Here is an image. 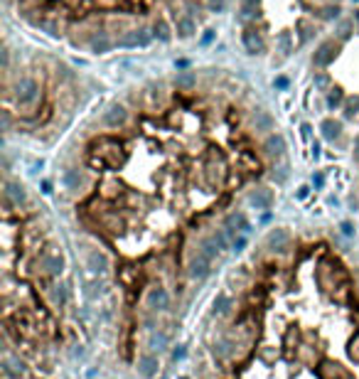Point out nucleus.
<instances>
[{"label": "nucleus", "mask_w": 359, "mask_h": 379, "mask_svg": "<svg viewBox=\"0 0 359 379\" xmlns=\"http://www.w3.org/2000/svg\"><path fill=\"white\" fill-rule=\"evenodd\" d=\"M126 158H128L126 145L121 140H116V138L103 136V138L94 140L91 148H89V165L96 168V170H103V168L118 170V168H123Z\"/></svg>", "instance_id": "nucleus-1"}, {"label": "nucleus", "mask_w": 359, "mask_h": 379, "mask_svg": "<svg viewBox=\"0 0 359 379\" xmlns=\"http://www.w3.org/2000/svg\"><path fill=\"white\" fill-rule=\"evenodd\" d=\"M13 91H15V101H17V106L25 108V111L37 108L39 99H42V89H39V84H37L32 77H20V79L15 82Z\"/></svg>", "instance_id": "nucleus-2"}, {"label": "nucleus", "mask_w": 359, "mask_h": 379, "mask_svg": "<svg viewBox=\"0 0 359 379\" xmlns=\"http://www.w3.org/2000/svg\"><path fill=\"white\" fill-rule=\"evenodd\" d=\"M226 163H224V158H222V153L219 150H209L207 153V165H205V177H207V182L212 185V187H219L224 180H226Z\"/></svg>", "instance_id": "nucleus-3"}, {"label": "nucleus", "mask_w": 359, "mask_h": 379, "mask_svg": "<svg viewBox=\"0 0 359 379\" xmlns=\"http://www.w3.org/2000/svg\"><path fill=\"white\" fill-rule=\"evenodd\" d=\"M37 266L47 276H59L64 271V256L57 249H45L42 254H39V258H37Z\"/></svg>", "instance_id": "nucleus-4"}, {"label": "nucleus", "mask_w": 359, "mask_h": 379, "mask_svg": "<svg viewBox=\"0 0 359 379\" xmlns=\"http://www.w3.org/2000/svg\"><path fill=\"white\" fill-rule=\"evenodd\" d=\"M150 40H153V34H150L148 27H133V30H126L121 37H118L116 45L131 50V47H148Z\"/></svg>", "instance_id": "nucleus-5"}, {"label": "nucleus", "mask_w": 359, "mask_h": 379, "mask_svg": "<svg viewBox=\"0 0 359 379\" xmlns=\"http://www.w3.org/2000/svg\"><path fill=\"white\" fill-rule=\"evenodd\" d=\"M209 271H212V258L205 256L202 251H197V254L189 258V263H187V274H189V278H194V281L207 278Z\"/></svg>", "instance_id": "nucleus-6"}, {"label": "nucleus", "mask_w": 359, "mask_h": 379, "mask_svg": "<svg viewBox=\"0 0 359 379\" xmlns=\"http://www.w3.org/2000/svg\"><path fill=\"white\" fill-rule=\"evenodd\" d=\"M145 303H148V308H150L153 313L168 310V308H170V293H168V288L153 286V288L148 291V295H145Z\"/></svg>", "instance_id": "nucleus-7"}, {"label": "nucleus", "mask_w": 359, "mask_h": 379, "mask_svg": "<svg viewBox=\"0 0 359 379\" xmlns=\"http://www.w3.org/2000/svg\"><path fill=\"white\" fill-rule=\"evenodd\" d=\"M126 121H128V111L123 103H111L103 111V126L106 128H121Z\"/></svg>", "instance_id": "nucleus-8"}, {"label": "nucleus", "mask_w": 359, "mask_h": 379, "mask_svg": "<svg viewBox=\"0 0 359 379\" xmlns=\"http://www.w3.org/2000/svg\"><path fill=\"white\" fill-rule=\"evenodd\" d=\"M337 52H340V45H337V42H332V40H327V42H323L320 47L315 50L312 62H315L317 67H330V64L335 62Z\"/></svg>", "instance_id": "nucleus-9"}, {"label": "nucleus", "mask_w": 359, "mask_h": 379, "mask_svg": "<svg viewBox=\"0 0 359 379\" xmlns=\"http://www.w3.org/2000/svg\"><path fill=\"white\" fill-rule=\"evenodd\" d=\"M86 266H89V271H91V274L103 276V274L111 269V258H108L101 249H91V251L86 254Z\"/></svg>", "instance_id": "nucleus-10"}, {"label": "nucleus", "mask_w": 359, "mask_h": 379, "mask_svg": "<svg viewBox=\"0 0 359 379\" xmlns=\"http://www.w3.org/2000/svg\"><path fill=\"white\" fill-rule=\"evenodd\" d=\"M3 197H5V205L8 207H20L27 202V192H25V187L20 182H13L8 180L5 182V190H3Z\"/></svg>", "instance_id": "nucleus-11"}, {"label": "nucleus", "mask_w": 359, "mask_h": 379, "mask_svg": "<svg viewBox=\"0 0 359 379\" xmlns=\"http://www.w3.org/2000/svg\"><path fill=\"white\" fill-rule=\"evenodd\" d=\"M0 369H3V377H5V379H22L25 372H27L25 362H22L20 357H15V355H5V357H3V364H0Z\"/></svg>", "instance_id": "nucleus-12"}, {"label": "nucleus", "mask_w": 359, "mask_h": 379, "mask_svg": "<svg viewBox=\"0 0 359 379\" xmlns=\"http://www.w3.org/2000/svg\"><path fill=\"white\" fill-rule=\"evenodd\" d=\"M288 244H291V232L283 229V226H273L266 237V246L271 251H283V249H288Z\"/></svg>", "instance_id": "nucleus-13"}, {"label": "nucleus", "mask_w": 359, "mask_h": 379, "mask_svg": "<svg viewBox=\"0 0 359 379\" xmlns=\"http://www.w3.org/2000/svg\"><path fill=\"white\" fill-rule=\"evenodd\" d=\"M241 42H244L249 54H261L266 50V42H263V37H261V32L256 27H246L241 32Z\"/></svg>", "instance_id": "nucleus-14"}, {"label": "nucleus", "mask_w": 359, "mask_h": 379, "mask_svg": "<svg viewBox=\"0 0 359 379\" xmlns=\"http://www.w3.org/2000/svg\"><path fill=\"white\" fill-rule=\"evenodd\" d=\"M283 153H286V140H283V136L268 133L266 140H263V155H268V158H283Z\"/></svg>", "instance_id": "nucleus-15"}, {"label": "nucleus", "mask_w": 359, "mask_h": 379, "mask_svg": "<svg viewBox=\"0 0 359 379\" xmlns=\"http://www.w3.org/2000/svg\"><path fill=\"white\" fill-rule=\"evenodd\" d=\"M99 195H101L103 200L113 202V200H118V197L123 195V185L118 182L116 177H103L101 185H99Z\"/></svg>", "instance_id": "nucleus-16"}, {"label": "nucleus", "mask_w": 359, "mask_h": 379, "mask_svg": "<svg viewBox=\"0 0 359 379\" xmlns=\"http://www.w3.org/2000/svg\"><path fill=\"white\" fill-rule=\"evenodd\" d=\"M224 232L231 237V234H236V232H249V222H246V217L241 214V212H231V214H226V219H224Z\"/></svg>", "instance_id": "nucleus-17"}, {"label": "nucleus", "mask_w": 359, "mask_h": 379, "mask_svg": "<svg viewBox=\"0 0 359 379\" xmlns=\"http://www.w3.org/2000/svg\"><path fill=\"white\" fill-rule=\"evenodd\" d=\"M249 205L256 207V209H271L273 207V192L268 187H258L249 195Z\"/></svg>", "instance_id": "nucleus-18"}, {"label": "nucleus", "mask_w": 359, "mask_h": 379, "mask_svg": "<svg viewBox=\"0 0 359 379\" xmlns=\"http://www.w3.org/2000/svg\"><path fill=\"white\" fill-rule=\"evenodd\" d=\"M157 369H160V362H157V357L155 355H140L138 357V374L140 377H145V379H153L155 374H157Z\"/></svg>", "instance_id": "nucleus-19"}, {"label": "nucleus", "mask_w": 359, "mask_h": 379, "mask_svg": "<svg viewBox=\"0 0 359 379\" xmlns=\"http://www.w3.org/2000/svg\"><path fill=\"white\" fill-rule=\"evenodd\" d=\"M89 47H91V52L101 54V52H108V50L113 47V40L108 37L106 30H96V32L89 37Z\"/></svg>", "instance_id": "nucleus-20"}, {"label": "nucleus", "mask_w": 359, "mask_h": 379, "mask_svg": "<svg viewBox=\"0 0 359 379\" xmlns=\"http://www.w3.org/2000/svg\"><path fill=\"white\" fill-rule=\"evenodd\" d=\"M99 224L103 226L106 232H111V234H123V229H126L123 219L118 217L116 212H113V214H106V217H101V219H99Z\"/></svg>", "instance_id": "nucleus-21"}, {"label": "nucleus", "mask_w": 359, "mask_h": 379, "mask_svg": "<svg viewBox=\"0 0 359 379\" xmlns=\"http://www.w3.org/2000/svg\"><path fill=\"white\" fill-rule=\"evenodd\" d=\"M67 300H69V293H67V286H64V283L50 286V303H52L54 308H64Z\"/></svg>", "instance_id": "nucleus-22"}, {"label": "nucleus", "mask_w": 359, "mask_h": 379, "mask_svg": "<svg viewBox=\"0 0 359 379\" xmlns=\"http://www.w3.org/2000/svg\"><path fill=\"white\" fill-rule=\"evenodd\" d=\"M254 128H256L258 133H268V131H273V119L268 116L266 111L256 108V111H254Z\"/></svg>", "instance_id": "nucleus-23"}, {"label": "nucleus", "mask_w": 359, "mask_h": 379, "mask_svg": "<svg viewBox=\"0 0 359 379\" xmlns=\"http://www.w3.org/2000/svg\"><path fill=\"white\" fill-rule=\"evenodd\" d=\"M175 30H177V34L182 37V40H187V37H192V34L197 32V25H194V20H192L189 15H182V17H177Z\"/></svg>", "instance_id": "nucleus-24"}, {"label": "nucleus", "mask_w": 359, "mask_h": 379, "mask_svg": "<svg viewBox=\"0 0 359 379\" xmlns=\"http://www.w3.org/2000/svg\"><path fill=\"white\" fill-rule=\"evenodd\" d=\"M231 308H234V300H231L226 293H219V295L214 298V303H212V313H214V315H226Z\"/></svg>", "instance_id": "nucleus-25"}, {"label": "nucleus", "mask_w": 359, "mask_h": 379, "mask_svg": "<svg viewBox=\"0 0 359 379\" xmlns=\"http://www.w3.org/2000/svg\"><path fill=\"white\" fill-rule=\"evenodd\" d=\"M320 128H323V136H325L327 140H335V138H340V133H342V123L335 121V119H325V121L320 123Z\"/></svg>", "instance_id": "nucleus-26"}, {"label": "nucleus", "mask_w": 359, "mask_h": 379, "mask_svg": "<svg viewBox=\"0 0 359 379\" xmlns=\"http://www.w3.org/2000/svg\"><path fill=\"white\" fill-rule=\"evenodd\" d=\"M153 34H155V37H160L163 42H168L170 37H172V30H170V25H168L165 17H157V20L153 22Z\"/></svg>", "instance_id": "nucleus-27"}, {"label": "nucleus", "mask_w": 359, "mask_h": 379, "mask_svg": "<svg viewBox=\"0 0 359 379\" xmlns=\"http://www.w3.org/2000/svg\"><path fill=\"white\" fill-rule=\"evenodd\" d=\"M239 168L241 170H246V172H258V160H256V155L251 153V150H244L241 153V160H239Z\"/></svg>", "instance_id": "nucleus-28"}, {"label": "nucleus", "mask_w": 359, "mask_h": 379, "mask_svg": "<svg viewBox=\"0 0 359 379\" xmlns=\"http://www.w3.org/2000/svg\"><path fill=\"white\" fill-rule=\"evenodd\" d=\"M64 187L67 190H79V187H82V172H79L76 168L64 170Z\"/></svg>", "instance_id": "nucleus-29"}, {"label": "nucleus", "mask_w": 359, "mask_h": 379, "mask_svg": "<svg viewBox=\"0 0 359 379\" xmlns=\"http://www.w3.org/2000/svg\"><path fill=\"white\" fill-rule=\"evenodd\" d=\"M199 251H202L205 256H209V258H217V254H219L222 249H219V244L214 241V237H207V239H202V244H199Z\"/></svg>", "instance_id": "nucleus-30"}, {"label": "nucleus", "mask_w": 359, "mask_h": 379, "mask_svg": "<svg viewBox=\"0 0 359 379\" xmlns=\"http://www.w3.org/2000/svg\"><path fill=\"white\" fill-rule=\"evenodd\" d=\"M342 108H344V119H354L359 113V96H347Z\"/></svg>", "instance_id": "nucleus-31"}, {"label": "nucleus", "mask_w": 359, "mask_h": 379, "mask_svg": "<svg viewBox=\"0 0 359 379\" xmlns=\"http://www.w3.org/2000/svg\"><path fill=\"white\" fill-rule=\"evenodd\" d=\"M165 345H168V335L163 332V330H157V332H153L150 335V350H165Z\"/></svg>", "instance_id": "nucleus-32"}, {"label": "nucleus", "mask_w": 359, "mask_h": 379, "mask_svg": "<svg viewBox=\"0 0 359 379\" xmlns=\"http://www.w3.org/2000/svg\"><path fill=\"white\" fill-rule=\"evenodd\" d=\"M194 82H197V79H194V74H192V71H180L177 77H175V84L182 86V89H192Z\"/></svg>", "instance_id": "nucleus-33"}, {"label": "nucleus", "mask_w": 359, "mask_h": 379, "mask_svg": "<svg viewBox=\"0 0 359 379\" xmlns=\"http://www.w3.org/2000/svg\"><path fill=\"white\" fill-rule=\"evenodd\" d=\"M344 103V94H342V89L340 86H335V89H330V96H327V106H342Z\"/></svg>", "instance_id": "nucleus-34"}, {"label": "nucleus", "mask_w": 359, "mask_h": 379, "mask_svg": "<svg viewBox=\"0 0 359 379\" xmlns=\"http://www.w3.org/2000/svg\"><path fill=\"white\" fill-rule=\"evenodd\" d=\"M258 3L261 0H241V17H251L258 10Z\"/></svg>", "instance_id": "nucleus-35"}, {"label": "nucleus", "mask_w": 359, "mask_h": 379, "mask_svg": "<svg viewBox=\"0 0 359 379\" xmlns=\"http://www.w3.org/2000/svg\"><path fill=\"white\" fill-rule=\"evenodd\" d=\"M298 30H300V42H308V37H310V32H312V27L303 20V22H298Z\"/></svg>", "instance_id": "nucleus-36"}, {"label": "nucleus", "mask_w": 359, "mask_h": 379, "mask_svg": "<svg viewBox=\"0 0 359 379\" xmlns=\"http://www.w3.org/2000/svg\"><path fill=\"white\" fill-rule=\"evenodd\" d=\"M278 42H281L283 52H291V32H281L278 34Z\"/></svg>", "instance_id": "nucleus-37"}, {"label": "nucleus", "mask_w": 359, "mask_h": 379, "mask_svg": "<svg viewBox=\"0 0 359 379\" xmlns=\"http://www.w3.org/2000/svg\"><path fill=\"white\" fill-rule=\"evenodd\" d=\"M337 15H340V8H337V5H327V8L323 10V17H325V20H332V17H337Z\"/></svg>", "instance_id": "nucleus-38"}, {"label": "nucleus", "mask_w": 359, "mask_h": 379, "mask_svg": "<svg viewBox=\"0 0 359 379\" xmlns=\"http://www.w3.org/2000/svg\"><path fill=\"white\" fill-rule=\"evenodd\" d=\"M207 5L212 13H219V10H224V0H207Z\"/></svg>", "instance_id": "nucleus-39"}, {"label": "nucleus", "mask_w": 359, "mask_h": 379, "mask_svg": "<svg viewBox=\"0 0 359 379\" xmlns=\"http://www.w3.org/2000/svg\"><path fill=\"white\" fill-rule=\"evenodd\" d=\"M349 30H352V25H349V22H342V25H340V34H342V40H347V37H349Z\"/></svg>", "instance_id": "nucleus-40"}, {"label": "nucleus", "mask_w": 359, "mask_h": 379, "mask_svg": "<svg viewBox=\"0 0 359 379\" xmlns=\"http://www.w3.org/2000/svg\"><path fill=\"white\" fill-rule=\"evenodd\" d=\"M244 246H246V239H244V237L234 239V251H244Z\"/></svg>", "instance_id": "nucleus-41"}, {"label": "nucleus", "mask_w": 359, "mask_h": 379, "mask_svg": "<svg viewBox=\"0 0 359 379\" xmlns=\"http://www.w3.org/2000/svg\"><path fill=\"white\" fill-rule=\"evenodd\" d=\"M182 357H185V347H180V345H177V347L172 350V360H182Z\"/></svg>", "instance_id": "nucleus-42"}, {"label": "nucleus", "mask_w": 359, "mask_h": 379, "mask_svg": "<svg viewBox=\"0 0 359 379\" xmlns=\"http://www.w3.org/2000/svg\"><path fill=\"white\" fill-rule=\"evenodd\" d=\"M342 234H347V237L354 234V229H352V224H349V222H342Z\"/></svg>", "instance_id": "nucleus-43"}, {"label": "nucleus", "mask_w": 359, "mask_h": 379, "mask_svg": "<svg viewBox=\"0 0 359 379\" xmlns=\"http://www.w3.org/2000/svg\"><path fill=\"white\" fill-rule=\"evenodd\" d=\"M212 40H214V30H207V34L202 37V42H205V45H209Z\"/></svg>", "instance_id": "nucleus-44"}, {"label": "nucleus", "mask_w": 359, "mask_h": 379, "mask_svg": "<svg viewBox=\"0 0 359 379\" xmlns=\"http://www.w3.org/2000/svg\"><path fill=\"white\" fill-rule=\"evenodd\" d=\"M275 86H278V89H286V86H288V79H286V77H278V79H275Z\"/></svg>", "instance_id": "nucleus-45"}, {"label": "nucleus", "mask_w": 359, "mask_h": 379, "mask_svg": "<svg viewBox=\"0 0 359 379\" xmlns=\"http://www.w3.org/2000/svg\"><path fill=\"white\" fill-rule=\"evenodd\" d=\"M308 192H310V187H300V190H298V200H305Z\"/></svg>", "instance_id": "nucleus-46"}, {"label": "nucleus", "mask_w": 359, "mask_h": 379, "mask_svg": "<svg viewBox=\"0 0 359 379\" xmlns=\"http://www.w3.org/2000/svg\"><path fill=\"white\" fill-rule=\"evenodd\" d=\"M42 192H45V195L52 192V185H50V182H42Z\"/></svg>", "instance_id": "nucleus-47"}, {"label": "nucleus", "mask_w": 359, "mask_h": 379, "mask_svg": "<svg viewBox=\"0 0 359 379\" xmlns=\"http://www.w3.org/2000/svg\"><path fill=\"white\" fill-rule=\"evenodd\" d=\"M300 131H303V136H305V138H310V126H308V123H303V128H300Z\"/></svg>", "instance_id": "nucleus-48"}, {"label": "nucleus", "mask_w": 359, "mask_h": 379, "mask_svg": "<svg viewBox=\"0 0 359 379\" xmlns=\"http://www.w3.org/2000/svg\"><path fill=\"white\" fill-rule=\"evenodd\" d=\"M354 155H357V158H359V138H357V140H354Z\"/></svg>", "instance_id": "nucleus-49"}, {"label": "nucleus", "mask_w": 359, "mask_h": 379, "mask_svg": "<svg viewBox=\"0 0 359 379\" xmlns=\"http://www.w3.org/2000/svg\"><path fill=\"white\" fill-rule=\"evenodd\" d=\"M354 20H357V22H359V10H354Z\"/></svg>", "instance_id": "nucleus-50"}, {"label": "nucleus", "mask_w": 359, "mask_h": 379, "mask_svg": "<svg viewBox=\"0 0 359 379\" xmlns=\"http://www.w3.org/2000/svg\"><path fill=\"white\" fill-rule=\"evenodd\" d=\"M182 379H185V377H182Z\"/></svg>", "instance_id": "nucleus-51"}]
</instances>
